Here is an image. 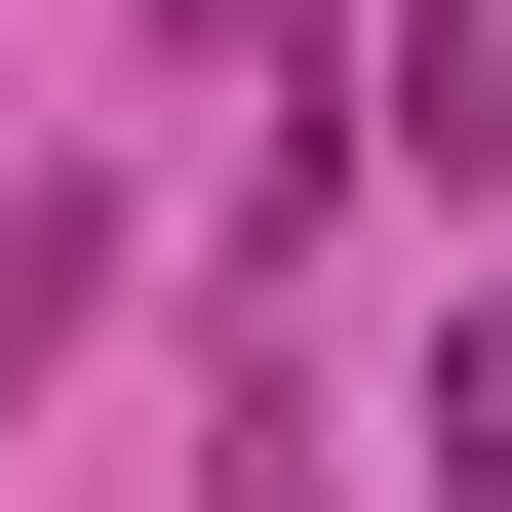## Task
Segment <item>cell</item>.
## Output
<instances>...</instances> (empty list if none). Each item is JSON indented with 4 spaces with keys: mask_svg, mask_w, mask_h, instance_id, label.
<instances>
[{
    "mask_svg": "<svg viewBox=\"0 0 512 512\" xmlns=\"http://www.w3.org/2000/svg\"><path fill=\"white\" fill-rule=\"evenodd\" d=\"M434 473H473V512H512V316H473V355H434Z\"/></svg>",
    "mask_w": 512,
    "mask_h": 512,
    "instance_id": "obj_3",
    "label": "cell"
},
{
    "mask_svg": "<svg viewBox=\"0 0 512 512\" xmlns=\"http://www.w3.org/2000/svg\"><path fill=\"white\" fill-rule=\"evenodd\" d=\"M119 276V197H0V394H40V316Z\"/></svg>",
    "mask_w": 512,
    "mask_h": 512,
    "instance_id": "obj_2",
    "label": "cell"
},
{
    "mask_svg": "<svg viewBox=\"0 0 512 512\" xmlns=\"http://www.w3.org/2000/svg\"><path fill=\"white\" fill-rule=\"evenodd\" d=\"M355 79H394L355 158H512V0H355Z\"/></svg>",
    "mask_w": 512,
    "mask_h": 512,
    "instance_id": "obj_1",
    "label": "cell"
}]
</instances>
